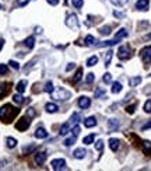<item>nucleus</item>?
<instances>
[{
  "label": "nucleus",
  "instance_id": "nucleus-1",
  "mask_svg": "<svg viewBox=\"0 0 151 171\" xmlns=\"http://www.w3.org/2000/svg\"><path fill=\"white\" fill-rule=\"evenodd\" d=\"M20 110L15 107H13L11 104H6L0 108V121L4 123H10L15 116L18 115Z\"/></svg>",
  "mask_w": 151,
  "mask_h": 171
},
{
  "label": "nucleus",
  "instance_id": "nucleus-2",
  "mask_svg": "<svg viewBox=\"0 0 151 171\" xmlns=\"http://www.w3.org/2000/svg\"><path fill=\"white\" fill-rule=\"evenodd\" d=\"M70 91H67V90L62 89V87H58V89H53V91L51 93V97L53 98V100H69L70 98Z\"/></svg>",
  "mask_w": 151,
  "mask_h": 171
},
{
  "label": "nucleus",
  "instance_id": "nucleus-3",
  "mask_svg": "<svg viewBox=\"0 0 151 171\" xmlns=\"http://www.w3.org/2000/svg\"><path fill=\"white\" fill-rule=\"evenodd\" d=\"M140 56L143 59V63H144V67L148 69L151 65V46H144V48L140 51Z\"/></svg>",
  "mask_w": 151,
  "mask_h": 171
},
{
  "label": "nucleus",
  "instance_id": "nucleus-4",
  "mask_svg": "<svg viewBox=\"0 0 151 171\" xmlns=\"http://www.w3.org/2000/svg\"><path fill=\"white\" fill-rule=\"evenodd\" d=\"M66 25L71 30H79L80 28V24H79V19H77V15L76 14H69L66 19Z\"/></svg>",
  "mask_w": 151,
  "mask_h": 171
},
{
  "label": "nucleus",
  "instance_id": "nucleus-5",
  "mask_svg": "<svg viewBox=\"0 0 151 171\" xmlns=\"http://www.w3.org/2000/svg\"><path fill=\"white\" fill-rule=\"evenodd\" d=\"M130 56H132V51H130L129 46L123 45L119 48L118 51V58L120 59V60H127V59H130Z\"/></svg>",
  "mask_w": 151,
  "mask_h": 171
},
{
  "label": "nucleus",
  "instance_id": "nucleus-6",
  "mask_svg": "<svg viewBox=\"0 0 151 171\" xmlns=\"http://www.w3.org/2000/svg\"><path fill=\"white\" fill-rule=\"evenodd\" d=\"M51 167H52V170H55V171L64 170V168H66V160L64 159H53L51 161Z\"/></svg>",
  "mask_w": 151,
  "mask_h": 171
},
{
  "label": "nucleus",
  "instance_id": "nucleus-7",
  "mask_svg": "<svg viewBox=\"0 0 151 171\" xmlns=\"http://www.w3.org/2000/svg\"><path fill=\"white\" fill-rule=\"evenodd\" d=\"M28 126H30V121H28L27 118H21L18 119V122L15 123V129H18L20 132H24L28 129Z\"/></svg>",
  "mask_w": 151,
  "mask_h": 171
},
{
  "label": "nucleus",
  "instance_id": "nucleus-8",
  "mask_svg": "<svg viewBox=\"0 0 151 171\" xmlns=\"http://www.w3.org/2000/svg\"><path fill=\"white\" fill-rule=\"evenodd\" d=\"M46 157H48L46 152H38L35 156H34V160H35L36 165H43V163L46 161Z\"/></svg>",
  "mask_w": 151,
  "mask_h": 171
},
{
  "label": "nucleus",
  "instance_id": "nucleus-9",
  "mask_svg": "<svg viewBox=\"0 0 151 171\" xmlns=\"http://www.w3.org/2000/svg\"><path fill=\"white\" fill-rule=\"evenodd\" d=\"M90 105H91V100L88 97H80L79 98V107L81 108V110H87V108H90Z\"/></svg>",
  "mask_w": 151,
  "mask_h": 171
},
{
  "label": "nucleus",
  "instance_id": "nucleus-10",
  "mask_svg": "<svg viewBox=\"0 0 151 171\" xmlns=\"http://www.w3.org/2000/svg\"><path fill=\"white\" fill-rule=\"evenodd\" d=\"M34 136L36 139H46L48 138V132H46L45 128H38L35 131V133H34Z\"/></svg>",
  "mask_w": 151,
  "mask_h": 171
},
{
  "label": "nucleus",
  "instance_id": "nucleus-11",
  "mask_svg": "<svg viewBox=\"0 0 151 171\" xmlns=\"http://www.w3.org/2000/svg\"><path fill=\"white\" fill-rule=\"evenodd\" d=\"M80 119H81V116H80V114H79V112H74V114H73V115H71V118L69 119V122H67V123H69V125L73 128V126H74V125H79Z\"/></svg>",
  "mask_w": 151,
  "mask_h": 171
},
{
  "label": "nucleus",
  "instance_id": "nucleus-12",
  "mask_svg": "<svg viewBox=\"0 0 151 171\" xmlns=\"http://www.w3.org/2000/svg\"><path fill=\"white\" fill-rule=\"evenodd\" d=\"M95 125H97V119H95V116H88V118L84 119V126L85 128H94Z\"/></svg>",
  "mask_w": 151,
  "mask_h": 171
},
{
  "label": "nucleus",
  "instance_id": "nucleus-13",
  "mask_svg": "<svg viewBox=\"0 0 151 171\" xmlns=\"http://www.w3.org/2000/svg\"><path fill=\"white\" fill-rule=\"evenodd\" d=\"M148 3H150V0H137L136 9L137 10H148Z\"/></svg>",
  "mask_w": 151,
  "mask_h": 171
},
{
  "label": "nucleus",
  "instance_id": "nucleus-14",
  "mask_svg": "<svg viewBox=\"0 0 151 171\" xmlns=\"http://www.w3.org/2000/svg\"><path fill=\"white\" fill-rule=\"evenodd\" d=\"M108 128H109V131H118L119 129V121L118 119H109L108 121Z\"/></svg>",
  "mask_w": 151,
  "mask_h": 171
},
{
  "label": "nucleus",
  "instance_id": "nucleus-15",
  "mask_svg": "<svg viewBox=\"0 0 151 171\" xmlns=\"http://www.w3.org/2000/svg\"><path fill=\"white\" fill-rule=\"evenodd\" d=\"M119 146H120L119 139H109V147H111L112 152H118Z\"/></svg>",
  "mask_w": 151,
  "mask_h": 171
},
{
  "label": "nucleus",
  "instance_id": "nucleus-16",
  "mask_svg": "<svg viewBox=\"0 0 151 171\" xmlns=\"http://www.w3.org/2000/svg\"><path fill=\"white\" fill-rule=\"evenodd\" d=\"M45 110H46V112H49V114H55V112H58L59 107L56 104H53V102H48V104L45 105Z\"/></svg>",
  "mask_w": 151,
  "mask_h": 171
},
{
  "label": "nucleus",
  "instance_id": "nucleus-17",
  "mask_svg": "<svg viewBox=\"0 0 151 171\" xmlns=\"http://www.w3.org/2000/svg\"><path fill=\"white\" fill-rule=\"evenodd\" d=\"M85 154H87V152H85L84 149H76L74 152H73V156H74L76 159H84Z\"/></svg>",
  "mask_w": 151,
  "mask_h": 171
},
{
  "label": "nucleus",
  "instance_id": "nucleus-18",
  "mask_svg": "<svg viewBox=\"0 0 151 171\" xmlns=\"http://www.w3.org/2000/svg\"><path fill=\"white\" fill-rule=\"evenodd\" d=\"M25 87H27V80H21V81L17 83V87H15V90H17V93H24L25 91Z\"/></svg>",
  "mask_w": 151,
  "mask_h": 171
},
{
  "label": "nucleus",
  "instance_id": "nucleus-19",
  "mask_svg": "<svg viewBox=\"0 0 151 171\" xmlns=\"http://www.w3.org/2000/svg\"><path fill=\"white\" fill-rule=\"evenodd\" d=\"M6 146L9 147V149H14V147L17 146V139L11 138V136L6 138Z\"/></svg>",
  "mask_w": 151,
  "mask_h": 171
},
{
  "label": "nucleus",
  "instance_id": "nucleus-20",
  "mask_svg": "<svg viewBox=\"0 0 151 171\" xmlns=\"http://www.w3.org/2000/svg\"><path fill=\"white\" fill-rule=\"evenodd\" d=\"M9 90H10V87H9V84H6V83H3V84H0V100L4 97V95L9 93Z\"/></svg>",
  "mask_w": 151,
  "mask_h": 171
},
{
  "label": "nucleus",
  "instance_id": "nucleus-21",
  "mask_svg": "<svg viewBox=\"0 0 151 171\" xmlns=\"http://www.w3.org/2000/svg\"><path fill=\"white\" fill-rule=\"evenodd\" d=\"M143 152L148 156H151V142L150 140H144L143 142Z\"/></svg>",
  "mask_w": 151,
  "mask_h": 171
},
{
  "label": "nucleus",
  "instance_id": "nucleus-22",
  "mask_svg": "<svg viewBox=\"0 0 151 171\" xmlns=\"http://www.w3.org/2000/svg\"><path fill=\"white\" fill-rule=\"evenodd\" d=\"M127 37V31L124 30V28H120V30L116 32V35H115V40H118V41H120L122 38H126Z\"/></svg>",
  "mask_w": 151,
  "mask_h": 171
},
{
  "label": "nucleus",
  "instance_id": "nucleus-23",
  "mask_svg": "<svg viewBox=\"0 0 151 171\" xmlns=\"http://www.w3.org/2000/svg\"><path fill=\"white\" fill-rule=\"evenodd\" d=\"M140 83H141V77H140V76L132 77V79L129 80V84H130V87H136V86H139Z\"/></svg>",
  "mask_w": 151,
  "mask_h": 171
},
{
  "label": "nucleus",
  "instance_id": "nucleus-24",
  "mask_svg": "<svg viewBox=\"0 0 151 171\" xmlns=\"http://www.w3.org/2000/svg\"><path fill=\"white\" fill-rule=\"evenodd\" d=\"M24 45L27 46V48H30V49H32L34 46H35V38L34 37H28L27 40L24 41Z\"/></svg>",
  "mask_w": 151,
  "mask_h": 171
},
{
  "label": "nucleus",
  "instance_id": "nucleus-25",
  "mask_svg": "<svg viewBox=\"0 0 151 171\" xmlns=\"http://www.w3.org/2000/svg\"><path fill=\"white\" fill-rule=\"evenodd\" d=\"M122 91V84L119 81H113V84H112V93L113 94H118V93Z\"/></svg>",
  "mask_w": 151,
  "mask_h": 171
},
{
  "label": "nucleus",
  "instance_id": "nucleus-26",
  "mask_svg": "<svg viewBox=\"0 0 151 171\" xmlns=\"http://www.w3.org/2000/svg\"><path fill=\"white\" fill-rule=\"evenodd\" d=\"M13 101H14L15 104L21 105L22 102H24V97L21 95V93H17V94H14V97H13Z\"/></svg>",
  "mask_w": 151,
  "mask_h": 171
},
{
  "label": "nucleus",
  "instance_id": "nucleus-27",
  "mask_svg": "<svg viewBox=\"0 0 151 171\" xmlns=\"http://www.w3.org/2000/svg\"><path fill=\"white\" fill-rule=\"evenodd\" d=\"M94 140H95V135H88V136H85L84 139H83V143L84 144H91V143H94Z\"/></svg>",
  "mask_w": 151,
  "mask_h": 171
},
{
  "label": "nucleus",
  "instance_id": "nucleus-28",
  "mask_svg": "<svg viewBox=\"0 0 151 171\" xmlns=\"http://www.w3.org/2000/svg\"><path fill=\"white\" fill-rule=\"evenodd\" d=\"M97 63H98V56H95V55L87 59V66H90V67L91 66H95Z\"/></svg>",
  "mask_w": 151,
  "mask_h": 171
},
{
  "label": "nucleus",
  "instance_id": "nucleus-29",
  "mask_svg": "<svg viewBox=\"0 0 151 171\" xmlns=\"http://www.w3.org/2000/svg\"><path fill=\"white\" fill-rule=\"evenodd\" d=\"M70 129H71V126H70L69 123H64V125L60 128V135H62V136H66V135L69 133Z\"/></svg>",
  "mask_w": 151,
  "mask_h": 171
},
{
  "label": "nucleus",
  "instance_id": "nucleus-30",
  "mask_svg": "<svg viewBox=\"0 0 151 171\" xmlns=\"http://www.w3.org/2000/svg\"><path fill=\"white\" fill-rule=\"evenodd\" d=\"M112 55H113V52H112V51H108V52H106V55H105V67H108L109 65H111Z\"/></svg>",
  "mask_w": 151,
  "mask_h": 171
},
{
  "label": "nucleus",
  "instance_id": "nucleus-31",
  "mask_svg": "<svg viewBox=\"0 0 151 171\" xmlns=\"http://www.w3.org/2000/svg\"><path fill=\"white\" fill-rule=\"evenodd\" d=\"M76 139H77V136H74V135H73L71 138L66 139V140H64V146H67V147L73 146V144H74V143H76Z\"/></svg>",
  "mask_w": 151,
  "mask_h": 171
},
{
  "label": "nucleus",
  "instance_id": "nucleus-32",
  "mask_svg": "<svg viewBox=\"0 0 151 171\" xmlns=\"http://www.w3.org/2000/svg\"><path fill=\"white\" fill-rule=\"evenodd\" d=\"M85 45H88V46L95 45V38H94L92 35H87V37H85Z\"/></svg>",
  "mask_w": 151,
  "mask_h": 171
},
{
  "label": "nucleus",
  "instance_id": "nucleus-33",
  "mask_svg": "<svg viewBox=\"0 0 151 171\" xmlns=\"http://www.w3.org/2000/svg\"><path fill=\"white\" fill-rule=\"evenodd\" d=\"M119 41L118 40H112V41H105V42H101L100 44V46H113V45H116Z\"/></svg>",
  "mask_w": 151,
  "mask_h": 171
},
{
  "label": "nucleus",
  "instance_id": "nucleus-34",
  "mask_svg": "<svg viewBox=\"0 0 151 171\" xmlns=\"http://www.w3.org/2000/svg\"><path fill=\"white\" fill-rule=\"evenodd\" d=\"M111 2L118 7H122V6H124V4L129 3V0H111Z\"/></svg>",
  "mask_w": 151,
  "mask_h": 171
},
{
  "label": "nucleus",
  "instance_id": "nucleus-35",
  "mask_svg": "<svg viewBox=\"0 0 151 171\" xmlns=\"http://www.w3.org/2000/svg\"><path fill=\"white\" fill-rule=\"evenodd\" d=\"M81 77H83V69L79 67V69H77V73H76V76H74V81L79 83L80 80H81Z\"/></svg>",
  "mask_w": 151,
  "mask_h": 171
},
{
  "label": "nucleus",
  "instance_id": "nucleus-36",
  "mask_svg": "<svg viewBox=\"0 0 151 171\" xmlns=\"http://www.w3.org/2000/svg\"><path fill=\"white\" fill-rule=\"evenodd\" d=\"M43 91H46V93H52V91H53V83H52V81L46 83L45 87H43Z\"/></svg>",
  "mask_w": 151,
  "mask_h": 171
},
{
  "label": "nucleus",
  "instance_id": "nucleus-37",
  "mask_svg": "<svg viewBox=\"0 0 151 171\" xmlns=\"http://www.w3.org/2000/svg\"><path fill=\"white\" fill-rule=\"evenodd\" d=\"M71 4L76 7V9H81L84 2H83V0H71Z\"/></svg>",
  "mask_w": 151,
  "mask_h": 171
},
{
  "label": "nucleus",
  "instance_id": "nucleus-38",
  "mask_svg": "<svg viewBox=\"0 0 151 171\" xmlns=\"http://www.w3.org/2000/svg\"><path fill=\"white\" fill-rule=\"evenodd\" d=\"M100 32L102 34V35H109V34H111V27H109V25H105V27H102L100 30Z\"/></svg>",
  "mask_w": 151,
  "mask_h": 171
},
{
  "label": "nucleus",
  "instance_id": "nucleus-39",
  "mask_svg": "<svg viewBox=\"0 0 151 171\" xmlns=\"http://www.w3.org/2000/svg\"><path fill=\"white\" fill-rule=\"evenodd\" d=\"M104 94H105V90H104V89H97V90H95V93H94V97L100 98V97H102Z\"/></svg>",
  "mask_w": 151,
  "mask_h": 171
},
{
  "label": "nucleus",
  "instance_id": "nucleus-40",
  "mask_svg": "<svg viewBox=\"0 0 151 171\" xmlns=\"http://www.w3.org/2000/svg\"><path fill=\"white\" fill-rule=\"evenodd\" d=\"M144 111L147 114H151V100H147L144 104Z\"/></svg>",
  "mask_w": 151,
  "mask_h": 171
},
{
  "label": "nucleus",
  "instance_id": "nucleus-41",
  "mask_svg": "<svg viewBox=\"0 0 151 171\" xmlns=\"http://www.w3.org/2000/svg\"><path fill=\"white\" fill-rule=\"evenodd\" d=\"M94 80H95V76H94V73H88V74H87V77H85V81H87L88 84L94 83Z\"/></svg>",
  "mask_w": 151,
  "mask_h": 171
},
{
  "label": "nucleus",
  "instance_id": "nucleus-42",
  "mask_svg": "<svg viewBox=\"0 0 151 171\" xmlns=\"http://www.w3.org/2000/svg\"><path fill=\"white\" fill-rule=\"evenodd\" d=\"M95 149H97L100 153H102V150H104V142L102 140H98L97 143H95Z\"/></svg>",
  "mask_w": 151,
  "mask_h": 171
},
{
  "label": "nucleus",
  "instance_id": "nucleus-43",
  "mask_svg": "<svg viewBox=\"0 0 151 171\" xmlns=\"http://www.w3.org/2000/svg\"><path fill=\"white\" fill-rule=\"evenodd\" d=\"M9 66L13 67L14 70H18V69H20V63H17L15 60H10V62H9Z\"/></svg>",
  "mask_w": 151,
  "mask_h": 171
},
{
  "label": "nucleus",
  "instance_id": "nucleus-44",
  "mask_svg": "<svg viewBox=\"0 0 151 171\" xmlns=\"http://www.w3.org/2000/svg\"><path fill=\"white\" fill-rule=\"evenodd\" d=\"M111 81H112V74L111 73H105V74H104V83L109 84Z\"/></svg>",
  "mask_w": 151,
  "mask_h": 171
},
{
  "label": "nucleus",
  "instance_id": "nucleus-45",
  "mask_svg": "<svg viewBox=\"0 0 151 171\" xmlns=\"http://www.w3.org/2000/svg\"><path fill=\"white\" fill-rule=\"evenodd\" d=\"M7 70H9V67H7V65L4 63H0V74H6Z\"/></svg>",
  "mask_w": 151,
  "mask_h": 171
},
{
  "label": "nucleus",
  "instance_id": "nucleus-46",
  "mask_svg": "<svg viewBox=\"0 0 151 171\" xmlns=\"http://www.w3.org/2000/svg\"><path fill=\"white\" fill-rule=\"evenodd\" d=\"M27 116H28V118H34V116H35V111H34L32 108H28V111H27Z\"/></svg>",
  "mask_w": 151,
  "mask_h": 171
},
{
  "label": "nucleus",
  "instance_id": "nucleus-47",
  "mask_svg": "<svg viewBox=\"0 0 151 171\" xmlns=\"http://www.w3.org/2000/svg\"><path fill=\"white\" fill-rule=\"evenodd\" d=\"M134 108H136V104H133V105H129V107L126 108V111H127V112H129V114H133V112H134Z\"/></svg>",
  "mask_w": 151,
  "mask_h": 171
},
{
  "label": "nucleus",
  "instance_id": "nucleus-48",
  "mask_svg": "<svg viewBox=\"0 0 151 171\" xmlns=\"http://www.w3.org/2000/svg\"><path fill=\"white\" fill-rule=\"evenodd\" d=\"M35 149V146H34V144H31V146H27L24 149V153H28V152H31V150H34Z\"/></svg>",
  "mask_w": 151,
  "mask_h": 171
},
{
  "label": "nucleus",
  "instance_id": "nucleus-49",
  "mask_svg": "<svg viewBox=\"0 0 151 171\" xmlns=\"http://www.w3.org/2000/svg\"><path fill=\"white\" fill-rule=\"evenodd\" d=\"M17 3L20 4V6H21V7H24L25 4L28 3V0H17Z\"/></svg>",
  "mask_w": 151,
  "mask_h": 171
},
{
  "label": "nucleus",
  "instance_id": "nucleus-50",
  "mask_svg": "<svg viewBox=\"0 0 151 171\" xmlns=\"http://www.w3.org/2000/svg\"><path fill=\"white\" fill-rule=\"evenodd\" d=\"M151 128V121H150V122H147V123H145V125H143V131H147V129H150Z\"/></svg>",
  "mask_w": 151,
  "mask_h": 171
},
{
  "label": "nucleus",
  "instance_id": "nucleus-51",
  "mask_svg": "<svg viewBox=\"0 0 151 171\" xmlns=\"http://www.w3.org/2000/svg\"><path fill=\"white\" fill-rule=\"evenodd\" d=\"M74 67H76V65H74V63H69V66L66 67V70H67V72H70V70H73Z\"/></svg>",
  "mask_w": 151,
  "mask_h": 171
},
{
  "label": "nucleus",
  "instance_id": "nucleus-52",
  "mask_svg": "<svg viewBox=\"0 0 151 171\" xmlns=\"http://www.w3.org/2000/svg\"><path fill=\"white\" fill-rule=\"evenodd\" d=\"M49 4H52V6H56V4L59 3V0H46Z\"/></svg>",
  "mask_w": 151,
  "mask_h": 171
},
{
  "label": "nucleus",
  "instance_id": "nucleus-53",
  "mask_svg": "<svg viewBox=\"0 0 151 171\" xmlns=\"http://www.w3.org/2000/svg\"><path fill=\"white\" fill-rule=\"evenodd\" d=\"M113 14H115L116 17H124V14H123V13H118V11H115Z\"/></svg>",
  "mask_w": 151,
  "mask_h": 171
},
{
  "label": "nucleus",
  "instance_id": "nucleus-54",
  "mask_svg": "<svg viewBox=\"0 0 151 171\" xmlns=\"http://www.w3.org/2000/svg\"><path fill=\"white\" fill-rule=\"evenodd\" d=\"M35 30H36V31H35V32H36V34H39V32H41V27H36V28H35Z\"/></svg>",
  "mask_w": 151,
  "mask_h": 171
},
{
  "label": "nucleus",
  "instance_id": "nucleus-55",
  "mask_svg": "<svg viewBox=\"0 0 151 171\" xmlns=\"http://www.w3.org/2000/svg\"><path fill=\"white\" fill-rule=\"evenodd\" d=\"M2 48H3V41L0 40V51H2Z\"/></svg>",
  "mask_w": 151,
  "mask_h": 171
},
{
  "label": "nucleus",
  "instance_id": "nucleus-56",
  "mask_svg": "<svg viewBox=\"0 0 151 171\" xmlns=\"http://www.w3.org/2000/svg\"><path fill=\"white\" fill-rule=\"evenodd\" d=\"M145 40H151V34H150V35H147V37H145Z\"/></svg>",
  "mask_w": 151,
  "mask_h": 171
},
{
  "label": "nucleus",
  "instance_id": "nucleus-57",
  "mask_svg": "<svg viewBox=\"0 0 151 171\" xmlns=\"http://www.w3.org/2000/svg\"><path fill=\"white\" fill-rule=\"evenodd\" d=\"M66 3H67V0H64V4H66Z\"/></svg>",
  "mask_w": 151,
  "mask_h": 171
},
{
  "label": "nucleus",
  "instance_id": "nucleus-58",
  "mask_svg": "<svg viewBox=\"0 0 151 171\" xmlns=\"http://www.w3.org/2000/svg\"><path fill=\"white\" fill-rule=\"evenodd\" d=\"M0 9H2V4H0Z\"/></svg>",
  "mask_w": 151,
  "mask_h": 171
}]
</instances>
